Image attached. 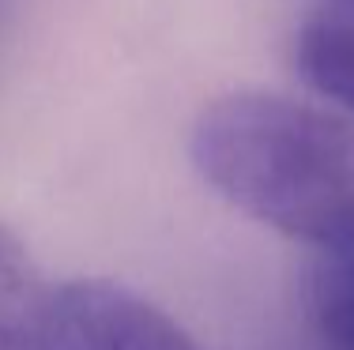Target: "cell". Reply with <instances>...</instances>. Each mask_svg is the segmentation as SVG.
Instances as JSON below:
<instances>
[{"mask_svg": "<svg viewBox=\"0 0 354 350\" xmlns=\"http://www.w3.org/2000/svg\"><path fill=\"white\" fill-rule=\"evenodd\" d=\"M57 286L12 230L0 226V350H46Z\"/></svg>", "mask_w": 354, "mask_h": 350, "instance_id": "3957f363", "label": "cell"}, {"mask_svg": "<svg viewBox=\"0 0 354 350\" xmlns=\"http://www.w3.org/2000/svg\"><path fill=\"white\" fill-rule=\"evenodd\" d=\"M46 350H204L181 324L113 282L57 286Z\"/></svg>", "mask_w": 354, "mask_h": 350, "instance_id": "7a4b0ae2", "label": "cell"}, {"mask_svg": "<svg viewBox=\"0 0 354 350\" xmlns=\"http://www.w3.org/2000/svg\"><path fill=\"white\" fill-rule=\"evenodd\" d=\"M189 155L226 204L317 249L354 230V132L268 90H234L204 106Z\"/></svg>", "mask_w": 354, "mask_h": 350, "instance_id": "6da1fadb", "label": "cell"}, {"mask_svg": "<svg viewBox=\"0 0 354 350\" xmlns=\"http://www.w3.org/2000/svg\"><path fill=\"white\" fill-rule=\"evenodd\" d=\"M313 320L332 350H354V230L320 249L313 271Z\"/></svg>", "mask_w": 354, "mask_h": 350, "instance_id": "5b68a950", "label": "cell"}, {"mask_svg": "<svg viewBox=\"0 0 354 350\" xmlns=\"http://www.w3.org/2000/svg\"><path fill=\"white\" fill-rule=\"evenodd\" d=\"M320 12H335V15H351L354 19V0H320Z\"/></svg>", "mask_w": 354, "mask_h": 350, "instance_id": "8992f818", "label": "cell"}, {"mask_svg": "<svg viewBox=\"0 0 354 350\" xmlns=\"http://www.w3.org/2000/svg\"><path fill=\"white\" fill-rule=\"evenodd\" d=\"M294 68L298 76L332 98L335 106L354 113V19L335 12H320L306 19L294 35Z\"/></svg>", "mask_w": 354, "mask_h": 350, "instance_id": "277c9868", "label": "cell"}]
</instances>
